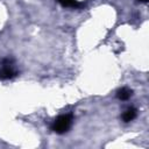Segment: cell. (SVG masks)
<instances>
[{"label":"cell","instance_id":"1","mask_svg":"<svg viewBox=\"0 0 149 149\" xmlns=\"http://www.w3.org/2000/svg\"><path fill=\"white\" fill-rule=\"evenodd\" d=\"M72 123V116L70 114L59 115L51 125V129L57 134H64L68 132Z\"/></svg>","mask_w":149,"mask_h":149},{"label":"cell","instance_id":"2","mask_svg":"<svg viewBox=\"0 0 149 149\" xmlns=\"http://www.w3.org/2000/svg\"><path fill=\"white\" fill-rule=\"evenodd\" d=\"M14 76H16V71L13 69L10 61H8V59L5 61L2 69L0 71V78L1 79H9V78H13Z\"/></svg>","mask_w":149,"mask_h":149},{"label":"cell","instance_id":"3","mask_svg":"<svg viewBox=\"0 0 149 149\" xmlns=\"http://www.w3.org/2000/svg\"><path fill=\"white\" fill-rule=\"evenodd\" d=\"M133 94V91L129 90L128 87H122L120 88L118 92H116V97L120 99V100H128Z\"/></svg>","mask_w":149,"mask_h":149},{"label":"cell","instance_id":"4","mask_svg":"<svg viewBox=\"0 0 149 149\" xmlns=\"http://www.w3.org/2000/svg\"><path fill=\"white\" fill-rule=\"evenodd\" d=\"M135 118H136V109L135 108H128L122 114V120L125 122H129V121L134 120Z\"/></svg>","mask_w":149,"mask_h":149},{"label":"cell","instance_id":"5","mask_svg":"<svg viewBox=\"0 0 149 149\" xmlns=\"http://www.w3.org/2000/svg\"><path fill=\"white\" fill-rule=\"evenodd\" d=\"M63 7H71V8H78L80 7V3L77 0H57Z\"/></svg>","mask_w":149,"mask_h":149},{"label":"cell","instance_id":"6","mask_svg":"<svg viewBox=\"0 0 149 149\" xmlns=\"http://www.w3.org/2000/svg\"><path fill=\"white\" fill-rule=\"evenodd\" d=\"M139 1H142V2H147L148 0H139Z\"/></svg>","mask_w":149,"mask_h":149}]
</instances>
